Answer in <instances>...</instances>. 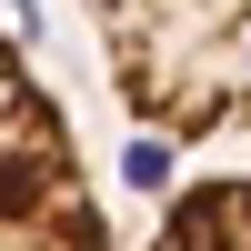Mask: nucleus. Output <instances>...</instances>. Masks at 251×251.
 <instances>
[{
  "label": "nucleus",
  "instance_id": "3",
  "mask_svg": "<svg viewBox=\"0 0 251 251\" xmlns=\"http://www.w3.org/2000/svg\"><path fill=\"white\" fill-rule=\"evenodd\" d=\"M141 251H251V171L171 191V211H161V231Z\"/></svg>",
  "mask_w": 251,
  "mask_h": 251
},
{
  "label": "nucleus",
  "instance_id": "2",
  "mask_svg": "<svg viewBox=\"0 0 251 251\" xmlns=\"http://www.w3.org/2000/svg\"><path fill=\"white\" fill-rule=\"evenodd\" d=\"M0 251H111L80 141L20 40H0Z\"/></svg>",
  "mask_w": 251,
  "mask_h": 251
},
{
  "label": "nucleus",
  "instance_id": "1",
  "mask_svg": "<svg viewBox=\"0 0 251 251\" xmlns=\"http://www.w3.org/2000/svg\"><path fill=\"white\" fill-rule=\"evenodd\" d=\"M121 111L161 151H251V0H80Z\"/></svg>",
  "mask_w": 251,
  "mask_h": 251
}]
</instances>
